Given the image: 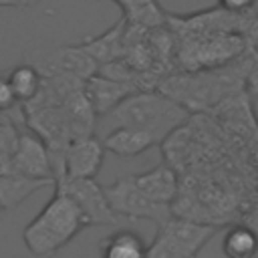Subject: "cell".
Wrapping results in <instances>:
<instances>
[{
  "mask_svg": "<svg viewBox=\"0 0 258 258\" xmlns=\"http://www.w3.org/2000/svg\"><path fill=\"white\" fill-rule=\"evenodd\" d=\"M252 64L250 50L226 67L208 71H183L161 79L159 91L191 111H202L224 103L226 99L238 97L246 89V77Z\"/></svg>",
  "mask_w": 258,
  "mask_h": 258,
  "instance_id": "1",
  "label": "cell"
},
{
  "mask_svg": "<svg viewBox=\"0 0 258 258\" xmlns=\"http://www.w3.org/2000/svg\"><path fill=\"white\" fill-rule=\"evenodd\" d=\"M85 228L89 224L81 210L67 196L54 191L40 214L26 224L22 240L32 256L52 258Z\"/></svg>",
  "mask_w": 258,
  "mask_h": 258,
  "instance_id": "2",
  "label": "cell"
},
{
  "mask_svg": "<svg viewBox=\"0 0 258 258\" xmlns=\"http://www.w3.org/2000/svg\"><path fill=\"white\" fill-rule=\"evenodd\" d=\"M109 115L117 127L147 131L161 143L187 121L189 111L161 91H137Z\"/></svg>",
  "mask_w": 258,
  "mask_h": 258,
  "instance_id": "3",
  "label": "cell"
},
{
  "mask_svg": "<svg viewBox=\"0 0 258 258\" xmlns=\"http://www.w3.org/2000/svg\"><path fill=\"white\" fill-rule=\"evenodd\" d=\"M54 189L67 196L85 216L89 228L95 224L117 226V216L109 206L105 187L95 177H58Z\"/></svg>",
  "mask_w": 258,
  "mask_h": 258,
  "instance_id": "4",
  "label": "cell"
},
{
  "mask_svg": "<svg viewBox=\"0 0 258 258\" xmlns=\"http://www.w3.org/2000/svg\"><path fill=\"white\" fill-rule=\"evenodd\" d=\"M105 196L109 200L111 210L131 220H151L157 226H163L167 220H171V208L157 206L145 194L137 187L133 175H121L113 183L105 185Z\"/></svg>",
  "mask_w": 258,
  "mask_h": 258,
  "instance_id": "5",
  "label": "cell"
},
{
  "mask_svg": "<svg viewBox=\"0 0 258 258\" xmlns=\"http://www.w3.org/2000/svg\"><path fill=\"white\" fill-rule=\"evenodd\" d=\"M32 64L38 69L42 79L44 77H67V79H75L81 83H85L99 71L97 62L79 44L58 46L54 50L40 52L34 56Z\"/></svg>",
  "mask_w": 258,
  "mask_h": 258,
  "instance_id": "6",
  "label": "cell"
},
{
  "mask_svg": "<svg viewBox=\"0 0 258 258\" xmlns=\"http://www.w3.org/2000/svg\"><path fill=\"white\" fill-rule=\"evenodd\" d=\"M6 173L32 177V179L56 181L48 147H46V143L42 141L40 135H36L32 131H22L20 133L18 147L14 151V157H12Z\"/></svg>",
  "mask_w": 258,
  "mask_h": 258,
  "instance_id": "7",
  "label": "cell"
},
{
  "mask_svg": "<svg viewBox=\"0 0 258 258\" xmlns=\"http://www.w3.org/2000/svg\"><path fill=\"white\" fill-rule=\"evenodd\" d=\"M103 159H105V147L95 133L75 137L64 149L62 175L64 177H97L103 165Z\"/></svg>",
  "mask_w": 258,
  "mask_h": 258,
  "instance_id": "8",
  "label": "cell"
},
{
  "mask_svg": "<svg viewBox=\"0 0 258 258\" xmlns=\"http://www.w3.org/2000/svg\"><path fill=\"white\" fill-rule=\"evenodd\" d=\"M83 91H85V97H87L93 113L97 117H103V115L113 113L127 97H131L139 89L131 83L115 81L101 73H95L91 79L85 81Z\"/></svg>",
  "mask_w": 258,
  "mask_h": 258,
  "instance_id": "9",
  "label": "cell"
},
{
  "mask_svg": "<svg viewBox=\"0 0 258 258\" xmlns=\"http://www.w3.org/2000/svg\"><path fill=\"white\" fill-rule=\"evenodd\" d=\"M137 187L145 194V198H149L153 204L157 206H167L171 208V204L177 198V173L169 163H157L155 167L133 175Z\"/></svg>",
  "mask_w": 258,
  "mask_h": 258,
  "instance_id": "10",
  "label": "cell"
},
{
  "mask_svg": "<svg viewBox=\"0 0 258 258\" xmlns=\"http://www.w3.org/2000/svg\"><path fill=\"white\" fill-rule=\"evenodd\" d=\"M125 32H127V18L123 16L109 30H105L99 36L85 38L83 42H79V46L97 62V67H103V64H109V62H115V60L123 58Z\"/></svg>",
  "mask_w": 258,
  "mask_h": 258,
  "instance_id": "11",
  "label": "cell"
},
{
  "mask_svg": "<svg viewBox=\"0 0 258 258\" xmlns=\"http://www.w3.org/2000/svg\"><path fill=\"white\" fill-rule=\"evenodd\" d=\"M153 145H157V139L153 135L133 127H115L103 139L105 151H111L117 157H135L145 153Z\"/></svg>",
  "mask_w": 258,
  "mask_h": 258,
  "instance_id": "12",
  "label": "cell"
},
{
  "mask_svg": "<svg viewBox=\"0 0 258 258\" xmlns=\"http://www.w3.org/2000/svg\"><path fill=\"white\" fill-rule=\"evenodd\" d=\"M99 254L101 258H149V246L135 230L119 228L101 240Z\"/></svg>",
  "mask_w": 258,
  "mask_h": 258,
  "instance_id": "13",
  "label": "cell"
},
{
  "mask_svg": "<svg viewBox=\"0 0 258 258\" xmlns=\"http://www.w3.org/2000/svg\"><path fill=\"white\" fill-rule=\"evenodd\" d=\"M54 185V181L48 179H32V177H22V175H12V173H0V208L12 210L14 206L22 204L26 198H30L34 191Z\"/></svg>",
  "mask_w": 258,
  "mask_h": 258,
  "instance_id": "14",
  "label": "cell"
},
{
  "mask_svg": "<svg viewBox=\"0 0 258 258\" xmlns=\"http://www.w3.org/2000/svg\"><path fill=\"white\" fill-rule=\"evenodd\" d=\"M222 252L226 258H256L258 230L246 224H236L228 228L222 238Z\"/></svg>",
  "mask_w": 258,
  "mask_h": 258,
  "instance_id": "15",
  "label": "cell"
},
{
  "mask_svg": "<svg viewBox=\"0 0 258 258\" xmlns=\"http://www.w3.org/2000/svg\"><path fill=\"white\" fill-rule=\"evenodd\" d=\"M6 81L16 97V101L22 105V103H30L38 93H40V87H42V75L38 73V69L34 64H18L14 67L8 75H6Z\"/></svg>",
  "mask_w": 258,
  "mask_h": 258,
  "instance_id": "16",
  "label": "cell"
},
{
  "mask_svg": "<svg viewBox=\"0 0 258 258\" xmlns=\"http://www.w3.org/2000/svg\"><path fill=\"white\" fill-rule=\"evenodd\" d=\"M20 129L18 125L12 123H0V173H6L14 151L18 147V139H20Z\"/></svg>",
  "mask_w": 258,
  "mask_h": 258,
  "instance_id": "17",
  "label": "cell"
},
{
  "mask_svg": "<svg viewBox=\"0 0 258 258\" xmlns=\"http://www.w3.org/2000/svg\"><path fill=\"white\" fill-rule=\"evenodd\" d=\"M256 0H218V8L230 12V14H246L252 10Z\"/></svg>",
  "mask_w": 258,
  "mask_h": 258,
  "instance_id": "18",
  "label": "cell"
},
{
  "mask_svg": "<svg viewBox=\"0 0 258 258\" xmlns=\"http://www.w3.org/2000/svg\"><path fill=\"white\" fill-rule=\"evenodd\" d=\"M246 91L252 97H258V58H254V56H252V64H250V71L246 77Z\"/></svg>",
  "mask_w": 258,
  "mask_h": 258,
  "instance_id": "19",
  "label": "cell"
},
{
  "mask_svg": "<svg viewBox=\"0 0 258 258\" xmlns=\"http://www.w3.org/2000/svg\"><path fill=\"white\" fill-rule=\"evenodd\" d=\"M0 6L2 8H14V6H22L20 0H0Z\"/></svg>",
  "mask_w": 258,
  "mask_h": 258,
  "instance_id": "20",
  "label": "cell"
},
{
  "mask_svg": "<svg viewBox=\"0 0 258 258\" xmlns=\"http://www.w3.org/2000/svg\"><path fill=\"white\" fill-rule=\"evenodd\" d=\"M22 2V6H26V4H34V2H40V0H20Z\"/></svg>",
  "mask_w": 258,
  "mask_h": 258,
  "instance_id": "21",
  "label": "cell"
},
{
  "mask_svg": "<svg viewBox=\"0 0 258 258\" xmlns=\"http://www.w3.org/2000/svg\"><path fill=\"white\" fill-rule=\"evenodd\" d=\"M0 214H2V208H0Z\"/></svg>",
  "mask_w": 258,
  "mask_h": 258,
  "instance_id": "22",
  "label": "cell"
}]
</instances>
